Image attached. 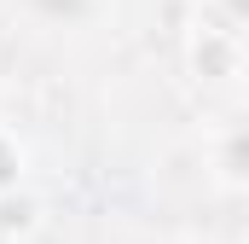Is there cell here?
I'll use <instances>...</instances> for the list:
<instances>
[{
    "instance_id": "cell-4",
    "label": "cell",
    "mask_w": 249,
    "mask_h": 244,
    "mask_svg": "<svg viewBox=\"0 0 249 244\" xmlns=\"http://www.w3.org/2000/svg\"><path fill=\"white\" fill-rule=\"evenodd\" d=\"M18 169H23V151L0 134V192H12V186H18Z\"/></svg>"
},
{
    "instance_id": "cell-5",
    "label": "cell",
    "mask_w": 249,
    "mask_h": 244,
    "mask_svg": "<svg viewBox=\"0 0 249 244\" xmlns=\"http://www.w3.org/2000/svg\"><path fill=\"white\" fill-rule=\"evenodd\" d=\"M220 12H226L232 23H249V0H220Z\"/></svg>"
},
{
    "instance_id": "cell-2",
    "label": "cell",
    "mask_w": 249,
    "mask_h": 244,
    "mask_svg": "<svg viewBox=\"0 0 249 244\" xmlns=\"http://www.w3.org/2000/svg\"><path fill=\"white\" fill-rule=\"evenodd\" d=\"M41 233V203L29 192H0V239H35Z\"/></svg>"
},
{
    "instance_id": "cell-3",
    "label": "cell",
    "mask_w": 249,
    "mask_h": 244,
    "mask_svg": "<svg viewBox=\"0 0 249 244\" xmlns=\"http://www.w3.org/2000/svg\"><path fill=\"white\" fill-rule=\"evenodd\" d=\"M214 169H220L226 181H249V134H232V140L220 145V157H214Z\"/></svg>"
},
{
    "instance_id": "cell-1",
    "label": "cell",
    "mask_w": 249,
    "mask_h": 244,
    "mask_svg": "<svg viewBox=\"0 0 249 244\" xmlns=\"http://www.w3.org/2000/svg\"><path fill=\"white\" fill-rule=\"evenodd\" d=\"M191 70L197 81H238L244 76V47L226 29H197L191 35Z\"/></svg>"
}]
</instances>
